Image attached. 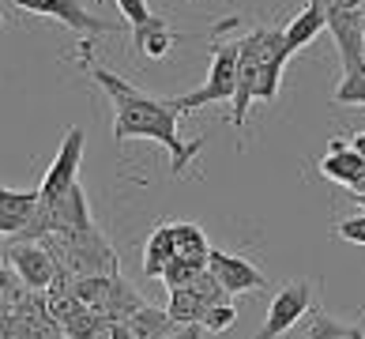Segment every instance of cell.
Returning a JSON list of instances; mask_svg holds the SVG:
<instances>
[{
  "label": "cell",
  "instance_id": "obj_20",
  "mask_svg": "<svg viewBox=\"0 0 365 339\" xmlns=\"http://www.w3.org/2000/svg\"><path fill=\"white\" fill-rule=\"evenodd\" d=\"M117 8H120V16H125V23H128V31H136V26H151V23L162 19V16L151 11L147 0H117Z\"/></svg>",
  "mask_w": 365,
  "mask_h": 339
},
{
  "label": "cell",
  "instance_id": "obj_2",
  "mask_svg": "<svg viewBox=\"0 0 365 339\" xmlns=\"http://www.w3.org/2000/svg\"><path fill=\"white\" fill-rule=\"evenodd\" d=\"M234 79H237V42H222V38L215 34V53H211L207 84L196 87V91H188V94H178V98H170V106L181 117H188V113H196L200 106L230 102V94H234Z\"/></svg>",
  "mask_w": 365,
  "mask_h": 339
},
{
  "label": "cell",
  "instance_id": "obj_17",
  "mask_svg": "<svg viewBox=\"0 0 365 339\" xmlns=\"http://www.w3.org/2000/svg\"><path fill=\"white\" fill-rule=\"evenodd\" d=\"M302 335L305 339H354L361 335V328H354V324H346L339 317H328V313H309Z\"/></svg>",
  "mask_w": 365,
  "mask_h": 339
},
{
  "label": "cell",
  "instance_id": "obj_1",
  "mask_svg": "<svg viewBox=\"0 0 365 339\" xmlns=\"http://www.w3.org/2000/svg\"><path fill=\"white\" fill-rule=\"evenodd\" d=\"M91 49H94V38H87V42L72 53V61L83 68L106 94H110V102H113V140L117 143L151 140L158 147H166L170 173L181 178V173L188 170V162L204 151V136L185 140L181 136V113L170 106V98H155V94L140 91L136 84L120 79L117 72H110V68H102L94 57H87Z\"/></svg>",
  "mask_w": 365,
  "mask_h": 339
},
{
  "label": "cell",
  "instance_id": "obj_3",
  "mask_svg": "<svg viewBox=\"0 0 365 339\" xmlns=\"http://www.w3.org/2000/svg\"><path fill=\"white\" fill-rule=\"evenodd\" d=\"M19 11H31V16H49L61 19L64 26H72L83 38H98V34H128V23H110L91 16V8L83 0H11Z\"/></svg>",
  "mask_w": 365,
  "mask_h": 339
},
{
  "label": "cell",
  "instance_id": "obj_22",
  "mask_svg": "<svg viewBox=\"0 0 365 339\" xmlns=\"http://www.w3.org/2000/svg\"><path fill=\"white\" fill-rule=\"evenodd\" d=\"M346 147H350V151H358V155L365 158V132H354V136L346 140Z\"/></svg>",
  "mask_w": 365,
  "mask_h": 339
},
{
  "label": "cell",
  "instance_id": "obj_7",
  "mask_svg": "<svg viewBox=\"0 0 365 339\" xmlns=\"http://www.w3.org/2000/svg\"><path fill=\"white\" fill-rule=\"evenodd\" d=\"M207 268H211V275L222 283V290L230 298L234 294H252V290H267L264 271L256 268L252 260H245V256H230L222 249H211L207 253Z\"/></svg>",
  "mask_w": 365,
  "mask_h": 339
},
{
  "label": "cell",
  "instance_id": "obj_11",
  "mask_svg": "<svg viewBox=\"0 0 365 339\" xmlns=\"http://www.w3.org/2000/svg\"><path fill=\"white\" fill-rule=\"evenodd\" d=\"M128 38H132V49H136L143 61L170 57L173 46L181 42V34L170 26V19H158V23H151V26H136V31H128Z\"/></svg>",
  "mask_w": 365,
  "mask_h": 339
},
{
  "label": "cell",
  "instance_id": "obj_18",
  "mask_svg": "<svg viewBox=\"0 0 365 339\" xmlns=\"http://www.w3.org/2000/svg\"><path fill=\"white\" fill-rule=\"evenodd\" d=\"M331 102L335 106H365V61L354 68H343V79L331 91Z\"/></svg>",
  "mask_w": 365,
  "mask_h": 339
},
{
  "label": "cell",
  "instance_id": "obj_8",
  "mask_svg": "<svg viewBox=\"0 0 365 339\" xmlns=\"http://www.w3.org/2000/svg\"><path fill=\"white\" fill-rule=\"evenodd\" d=\"M324 19H328V31L339 46V57H343V68H354L361 64V4L358 8H324Z\"/></svg>",
  "mask_w": 365,
  "mask_h": 339
},
{
  "label": "cell",
  "instance_id": "obj_13",
  "mask_svg": "<svg viewBox=\"0 0 365 339\" xmlns=\"http://www.w3.org/2000/svg\"><path fill=\"white\" fill-rule=\"evenodd\" d=\"M125 328H128L132 339H147V335H151V339H173V335H181V324L173 320L166 309H155L147 302L125 320Z\"/></svg>",
  "mask_w": 365,
  "mask_h": 339
},
{
  "label": "cell",
  "instance_id": "obj_10",
  "mask_svg": "<svg viewBox=\"0 0 365 339\" xmlns=\"http://www.w3.org/2000/svg\"><path fill=\"white\" fill-rule=\"evenodd\" d=\"M320 173L328 181H335V185L354 188L361 181V173H365V158L358 151H350L346 140H331V151L320 158Z\"/></svg>",
  "mask_w": 365,
  "mask_h": 339
},
{
  "label": "cell",
  "instance_id": "obj_5",
  "mask_svg": "<svg viewBox=\"0 0 365 339\" xmlns=\"http://www.w3.org/2000/svg\"><path fill=\"white\" fill-rule=\"evenodd\" d=\"M309 309H313V287L305 279H294V283H282L272 298V309H267V320L260 328V339H272V335H287L297 320H302Z\"/></svg>",
  "mask_w": 365,
  "mask_h": 339
},
{
  "label": "cell",
  "instance_id": "obj_19",
  "mask_svg": "<svg viewBox=\"0 0 365 339\" xmlns=\"http://www.w3.org/2000/svg\"><path fill=\"white\" fill-rule=\"evenodd\" d=\"M234 320H237V309L230 305V302H211V305H204V317H200V328H204L207 335H219V332H226Z\"/></svg>",
  "mask_w": 365,
  "mask_h": 339
},
{
  "label": "cell",
  "instance_id": "obj_14",
  "mask_svg": "<svg viewBox=\"0 0 365 339\" xmlns=\"http://www.w3.org/2000/svg\"><path fill=\"white\" fill-rule=\"evenodd\" d=\"M143 305V298H140V290L132 287L128 279H120V275H113L110 279V290H106V298H102V305L94 309L102 320H128L136 309Z\"/></svg>",
  "mask_w": 365,
  "mask_h": 339
},
{
  "label": "cell",
  "instance_id": "obj_21",
  "mask_svg": "<svg viewBox=\"0 0 365 339\" xmlns=\"http://www.w3.org/2000/svg\"><path fill=\"white\" fill-rule=\"evenodd\" d=\"M335 238L350 241V246H365V211L350 215V219H343V223H335Z\"/></svg>",
  "mask_w": 365,
  "mask_h": 339
},
{
  "label": "cell",
  "instance_id": "obj_6",
  "mask_svg": "<svg viewBox=\"0 0 365 339\" xmlns=\"http://www.w3.org/2000/svg\"><path fill=\"white\" fill-rule=\"evenodd\" d=\"M79 162H83V128L72 125L64 132V140L57 147V158H53V166L46 170L42 185H38V200H57L61 193H68L76 185V173H79Z\"/></svg>",
  "mask_w": 365,
  "mask_h": 339
},
{
  "label": "cell",
  "instance_id": "obj_25",
  "mask_svg": "<svg viewBox=\"0 0 365 339\" xmlns=\"http://www.w3.org/2000/svg\"><path fill=\"white\" fill-rule=\"evenodd\" d=\"M361 34H365V0H361Z\"/></svg>",
  "mask_w": 365,
  "mask_h": 339
},
{
  "label": "cell",
  "instance_id": "obj_9",
  "mask_svg": "<svg viewBox=\"0 0 365 339\" xmlns=\"http://www.w3.org/2000/svg\"><path fill=\"white\" fill-rule=\"evenodd\" d=\"M328 31V19H324V8L320 0H309V4L297 11V16L282 26V49H287V57H294L297 49H305L309 42H313L317 34Z\"/></svg>",
  "mask_w": 365,
  "mask_h": 339
},
{
  "label": "cell",
  "instance_id": "obj_12",
  "mask_svg": "<svg viewBox=\"0 0 365 339\" xmlns=\"http://www.w3.org/2000/svg\"><path fill=\"white\" fill-rule=\"evenodd\" d=\"M38 208V188L31 193H19V188H4L0 185V234L11 238L31 223V215Z\"/></svg>",
  "mask_w": 365,
  "mask_h": 339
},
{
  "label": "cell",
  "instance_id": "obj_4",
  "mask_svg": "<svg viewBox=\"0 0 365 339\" xmlns=\"http://www.w3.org/2000/svg\"><path fill=\"white\" fill-rule=\"evenodd\" d=\"M4 260L16 275L31 287L34 294H46L57 279V260L42 241H26V238H8L4 246Z\"/></svg>",
  "mask_w": 365,
  "mask_h": 339
},
{
  "label": "cell",
  "instance_id": "obj_15",
  "mask_svg": "<svg viewBox=\"0 0 365 339\" xmlns=\"http://www.w3.org/2000/svg\"><path fill=\"white\" fill-rule=\"evenodd\" d=\"M173 226V249H178L181 260H188L192 268H207V238H204V230H200L196 223H170Z\"/></svg>",
  "mask_w": 365,
  "mask_h": 339
},
{
  "label": "cell",
  "instance_id": "obj_16",
  "mask_svg": "<svg viewBox=\"0 0 365 339\" xmlns=\"http://www.w3.org/2000/svg\"><path fill=\"white\" fill-rule=\"evenodd\" d=\"M173 256H178V249H173V226L162 223L151 230V238H147V249H143V271L147 275L162 279V268H166Z\"/></svg>",
  "mask_w": 365,
  "mask_h": 339
},
{
  "label": "cell",
  "instance_id": "obj_24",
  "mask_svg": "<svg viewBox=\"0 0 365 339\" xmlns=\"http://www.w3.org/2000/svg\"><path fill=\"white\" fill-rule=\"evenodd\" d=\"M350 196H354V203H361V208H365V188H358V193H350Z\"/></svg>",
  "mask_w": 365,
  "mask_h": 339
},
{
  "label": "cell",
  "instance_id": "obj_23",
  "mask_svg": "<svg viewBox=\"0 0 365 339\" xmlns=\"http://www.w3.org/2000/svg\"><path fill=\"white\" fill-rule=\"evenodd\" d=\"M8 335H11V313L0 309V339H8Z\"/></svg>",
  "mask_w": 365,
  "mask_h": 339
}]
</instances>
